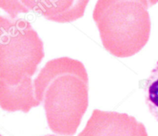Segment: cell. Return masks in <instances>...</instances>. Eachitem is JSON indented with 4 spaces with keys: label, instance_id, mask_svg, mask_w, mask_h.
<instances>
[{
    "label": "cell",
    "instance_id": "ba28073f",
    "mask_svg": "<svg viewBox=\"0 0 158 136\" xmlns=\"http://www.w3.org/2000/svg\"><path fill=\"white\" fill-rule=\"evenodd\" d=\"M151 1H152V2L154 3V5H156L158 2V0H151Z\"/></svg>",
    "mask_w": 158,
    "mask_h": 136
},
{
    "label": "cell",
    "instance_id": "9c48e42d",
    "mask_svg": "<svg viewBox=\"0 0 158 136\" xmlns=\"http://www.w3.org/2000/svg\"><path fill=\"white\" fill-rule=\"evenodd\" d=\"M45 136H57V135H45Z\"/></svg>",
    "mask_w": 158,
    "mask_h": 136
},
{
    "label": "cell",
    "instance_id": "3957f363",
    "mask_svg": "<svg viewBox=\"0 0 158 136\" xmlns=\"http://www.w3.org/2000/svg\"><path fill=\"white\" fill-rule=\"evenodd\" d=\"M153 6L151 0H97L93 18L104 49L117 58L142 50L151 35Z\"/></svg>",
    "mask_w": 158,
    "mask_h": 136
},
{
    "label": "cell",
    "instance_id": "5b68a950",
    "mask_svg": "<svg viewBox=\"0 0 158 136\" xmlns=\"http://www.w3.org/2000/svg\"><path fill=\"white\" fill-rule=\"evenodd\" d=\"M28 11L40 14L49 21L73 22L84 15L89 0H19Z\"/></svg>",
    "mask_w": 158,
    "mask_h": 136
},
{
    "label": "cell",
    "instance_id": "52a82bcc",
    "mask_svg": "<svg viewBox=\"0 0 158 136\" xmlns=\"http://www.w3.org/2000/svg\"><path fill=\"white\" fill-rule=\"evenodd\" d=\"M0 6L9 16L13 18H17L19 14L29 12L22 6L19 0H0Z\"/></svg>",
    "mask_w": 158,
    "mask_h": 136
},
{
    "label": "cell",
    "instance_id": "6da1fadb",
    "mask_svg": "<svg viewBox=\"0 0 158 136\" xmlns=\"http://www.w3.org/2000/svg\"><path fill=\"white\" fill-rule=\"evenodd\" d=\"M44 55L43 40L29 22L0 17V106L3 110L28 113L40 106L32 76Z\"/></svg>",
    "mask_w": 158,
    "mask_h": 136
},
{
    "label": "cell",
    "instance_id": "8992f818",
    "mask_svg": "<svg viewBox=\"0 0 158 136\" xmlns=\"http://www.w3.org/2000/svg\"><path fill=\"white\" fill-rule=\"evenodd\" d=\"M143 90L147 106L158 122V61L145 81Z\"/></svg>",
    "mask_w": 158,
    "mask_h": 136
},
{
    "label": "cell",
    "instance_id": "277c9868",
    "mask_svg": "<svg viewBox=\"0 0 158 136\" xmlns=\"http://www.w3.org/2000/svg\"><path fill=\"white\" fill-rule=\"evenodd\" d=\"M78 136H148L146 127L127 113L94 109Z\"/></svg>",
    "mask_w": 158,
    "mask_h": 136
},
{
    "label": "cell",
    "instance_id": "7a4b0ae2",
    "mask_svg": "<svg viewBox=\"0 0 158 136\" xmlns=\"http://www.w3.org/2000/svg\"><path fill=\"white\" fill-rule=\"evenodd\" d=\"M34 90L50 130L75 135L89 105V78L83 63L69 57L49 60L34 79Z\"/></svg>",
    "mask_w": 158,
    "mask_h": 136
}]
</instances>
